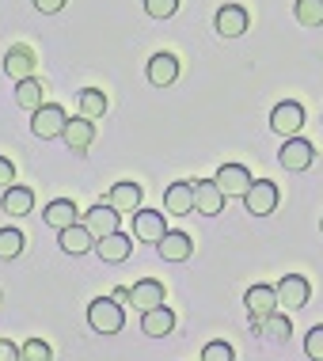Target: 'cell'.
<instances>
[{
    "instance_id": "obj_1",
    "label": "cell",
    "mask_w": 323,
    "mask_h": 361,
    "mask_svg": "<svg viewBox=\"0 0 323 361\" xmlns=\"http://www.w3.org/2000/svg\"><path fill=\"white\" fill-rule=\"evenodd\" d=\"M87 324H92V331H99V335H118L126 327V312L114 297H95L87 305Z\"/></svg>"
},
{
    "instance_id": "obj_2",
    "label": "cell",
    "mask_w": 323,
    "mask_h": 361,
    "mask_svg": "<svg viewBox=\"0 0 323 361\" xmlns=\"http://www.w3.org/2000/svg\"><path fill=\"white\" fill-rule=\"evenodd\" d=\"M278 183H270V179H251V187L248 194H243V206H248L251 217H267V213L278 209Z\"/></svg>"
},
{
    "instance_id": "obj_3",
    "label": "cell",
    "mask_w": 323,
    "mask_h": 361,
    "mask_svg": "<svg viewBox=\"0 0 323 361\" xmlns=\"http://www.w3.org/2000/svg\"><path fill=\"white\" fill-rule=\"evenodd\" d=\"M65 111L57 103H42L38 111L31 114V130H35V137H42V141H54V137H61L65 133Z\"/></svg>"
},
{
    "instance_id": "obj_4",
    "label": "cell",
    "mask_w": 323,
    "mask_h": 361,
    "mask_svg": "<svg viewBox=\"0 0 323 361\" xmlns=\"http://www.w3.org/2000/svg\"><path fill=\"white\" fill-rule=\"evenodd\" d=\"M274 293H278V308L297 312V308L308 305L312 286H308V278H300V274H286V278L278 281V286H274Z\"/></svg>"
},
{
    "instance_id": "obj_5",
    "label": "cell",
    "mask_w": 323,
    "mask_h": 361,
    "mask_svg": "<svg viewBox=\"0 0 323 361\" xmlns=\"http://www.w3.org/2000/svg\"><path fill=\"white\" fill-rule=\"evenodd\" d=\"M278 160H281V168H286V171H308L312 160H316V145L305 141V137H286Z\"/></svg>"
},
{
    "instance_id": "obj_6",
    "label": "cell",
    "mask_w": 323,
    "mask_h": 361,
    "mask_svg": "<svg viewBox=\"0 0 323 361\" xmlns=\"http://www.w3.org/2000/svg\"><path fill=\"white\" fill-rule=\"evenodd\" d=\"M300 126H305V106H300V103L286 99V103H278L270 111V130L281 133V137H297Z\"/></svg>"
},
{
    "instance_id": "obj_7",
    "label": "cell",
    "mask_w": 323,
    "mask_h": 361,
    "mask_svg": "<svg viewBox=\"0 0 323 361\" xmlns=\"http://www.w3.org/2000/svg\"><path fill=\"white\" fill-rule=\"evenodd\" d=\"M221 209H224V190L217 187V179H198L194 183V213L217 217Z\"/></svg>"
},
{
    "instance_id": "obj_8",
    "label": "cell",
    "mask_w": 323,
    "mask_h": 361,
    "mask_svg": "<svg viewBox=\"0 0 323 361\" xmlns=\"http://www.w3.org/2000/svg\"><path fill=\"white\" fill-rule=\"evenodd\" d=\"M213 179H217V187L224 190V198H228V194L243 198V194H248V187H251V171L243 168V164H221Z\"/></svg>"
},
{
    "instance_id": "obj_9",
    "label": "cell",
    "mask_w": 323,
    "mask_h": 361,
    "mask_svg": "<svg viewBox=\"0 0 323 361\" xmlns=\"http://www.w3.org/2000/svg\"><path fill=\"white\" fill-rule=\"evenodd\" d=\"M164 213L160 209H133V236L145 243H160L164 236Z\"/></svg>"
},
{
    "instance_id": "obj_10",
    "label": "cell",
    "mask_w": 323,
    "mask_h": 361,
    "mask_svg": "<svg viewBox=\"0 0 323 361\" xmlns=\"http://www.w3.org/2000/svg\"><path fill=\"white\" fill-rule=\"evenodd\" d=\"M213 27H217L221 38H240L243 31H248V8L224 4L221 12H217V19H213Z\"/></svg>"
},
{
    "instance_id": "obj_11",
    "label": "cell",
    "mask_w": 323,
    "mask_h": 361,
    "mask_svg": "<svg viewBox=\"0 0 323 361\" xmlns=\"http://www.w3.org/2000/svg\"><path fill=\"white\" fill-rule=\"evenodd\" d=\"M156 251H160V259L168 262H187L194 255V240L187 232H164L160 243H156Z\"/></svg>"
},
{
    "instance_id": "obj_12",
    "label": "cell",
    "mask_w": 323,
    "mask_h": 361,
    "mask_svg": "<svg viewBox=\"0 0 323 361\" xmlns=\"http://www.w3.org/2000/svg\"><path fill=\"white\" fill-rule=\"evenodd\" d=\"M87 232H92L95 240L99 236H111V232H118V209L111 206V202H99V206L87 209Z\"/></svg>"
},
{
    "instance_id": "obj_13",
    "label": "cell",
    "mask_w": 323,
    "mask_h": 361,
    "mask_svg": "<svg viewBox=\"0 0 323 361\" xmlns=\"http://www.w3.org/2000/svg\"><path fill=\"white\" fill-rule=\"evenodd\" d=\"M57 243H61L65 255H87L95 247V236L87 232V224H68V228L57 232Z\"/></svg>"
},
{
    "instance_id": "obj_14",
    "label": "cell",
    "mask_w": 323,
    "mask_h": 361,
    "mask_svg": "<svg viewBox=\"0 0 323 361\" xmlns=\"http://www.w3.org/2000/svg\"><path fill=\"white\" fill-rule=\"evenodd\" d=\"M171 327H175V312L168 305H156L149 312H141V331L149 338H164V335H171Z\"/></svg>"
},
{
    "instance_id": "obj_15",
    "label": "cell",
    "mask_w": 323,
    "mask_h": 361,
    "mask_svg": "<svg viewBox=\"0 0 323 361\" xmlns=\"http://www.w3.org/2000/svg\"><path fill=\"white\" fill-rule=\"evenodd\" d=\"M61 137L73 152H84V149H92V141H95V126H92V118H84V114L80 118H68Z\"/></svg>"
},
{
    "instance_id": "obj_16",
    "label": "cell",
    "mask_w": 323,
    "mask_h": 361,
    "mask_svg": "<svg viewBox=\"0 0 323 361\" xmlns=\"http://www.w3.org/2000/svg\"><path fill=\"white\" fill-rule=\"evenodd\" d=\"M243 305H248L251 319H262V316H270V312L278 308V293H274V286H251L248 293H243Z\"/></svg>"
},
{
    "instance_id": "obj_17",
    "label": "cell",
    "mask_w": 323,
    "mask_h": 361,
    "mask_svg": "<svg viewBox=\"0 0 323 361\" xmlns=\"http://www.w3.org/2000/svg\"><path fill=\"white\" fill-rule=\"evenodd\" d=\"M130 251H133V243H130V236H122V232H111V236L95 240V255L103 262H126Z\"/></svg>"
},
{
    "instance_id": "obj_18",
    "label": "cell",
    "mask_w": 323,
    "mask_h": 361,
    "mask_svg": "<svg viewBox=\"0 0 323 361\" xmlns=\"http://www.w3.org/2000/svg\"><path fill=\"white\" fill-rule=\"evenodd\" d=\"M130 305H133L137 312H149V308H156V305H164V286H160L156 278H141V281L130 289Z\"/></svg>"
},
{
    "instance_id": "obj_19",
    "label": "cell",
    "mask_w": 323,
    "mask_h": 361,
    "mask_svg": "<svg viewBox=\"0 0 323 361\" xmlns=\"http://www.w3.org/2000/svg\"><path fill=\"white\" fill-rule=\"evenodd\" d=\"M164 209L175 213V217H187L194 209V183H171L164 190Z\"/></svg>"
},
{
    "instance_id": "obj_20",
    "label": "cell",
    "mask_w": 323,
    "mask_h": 361,
    "mask_svg": "<svg viewBox=\"0 0 323 361\" xmlns=\"http://www.w3.org/2000/svg\"><path fill=\"white\" fill-rule=\"evenodd\" d=\"M0 209L12 213V217H27L35 209V190L31 187H4V198H0Z\"/></svg>"
},
{
    "instance_id": "obj_21",
    "label": "cell",
    "mask_w": 323,
    "mask_h": 361,
    "mask_svg": "<svg viewBox=\"0 0 323 361\" xmlns=\"http://www.w3.org/2000/svg\"><path fill=\"white\" fill-rule=\"evenodd\" d=\"M179 80V61H175L171 54H156L152 61H149V84L156 87H168Z\"/></svg>"
},
{
    "instance_id": "obj_22",
    "label": "cell",
    "mask_w": 323,
    "mask_h": 361,
    "mask_svg": "<svg viewBox=\"0 0 323 361\" xmlns=\"http://www.w3.org/2000/svg\"><path fill=\"white\" fill-rule=\"evenodd\" d=\"M4 73L12 76V80H27V76L35 73V54L27 50V46H12L4 57Z\"/></svg>"
},
{
    "instance_id": "obj_23",
    "label": "cell",
    "mask_w": 323,
    "mask_h": 361,
    "mask_svg": "<svg viewBox=\"0 0 323 361\" xmlns=\"http://www.w3.org/2000/svg\"><path fill=\"white\" fill-rule=\"evenodd\" d=\"M106 202L118 213H133V209H141V187H137V183H114L111 194H106Z\"/></svg>"
},
{
    "instance_id": "obj_24",
    "label": "cell",
    "mask_w": 323,
    "mask_h": 361,
    "mask_svg": "<svg viewBox=\"0 0 323 361\" xmlns=\"http://www.w3.org/2000/svg\"><path fill=\"white\" fill-rule=\"evenodd\" d=\"M42 221L50 224V228H68V224H76V206H73V198H54L50 206H46L42 213Z\"/></svg>"
},
{
    "instance_id": "obj_25",
    "label": "cell",
    "mask_w": 323,
    "mask_h": 361,
    "mask_svg": "<svg viewBox=\"0 0 323 361\" xmlns=\"http://www.w3.org/2000/svg\"><path fill=\"white\" fill-rule=\"evenodd\" d=\"M16 103L23 106V111H38L42 106V84L35 80V76H27V80H16Z\"/></svg>"
},
{
    "instance_id": "obj_26",
    "label": "cell",
    "mask_w": 323,
    "mask_h": 361,
    "mask_svg": "<svg viewBox=\"0 0 323 361\" xmlns=\"http://www.w3.org/2000/svg\"><path fill=\"white\" fill-rule=\"evenodd\" d=\"M251 324H255V327H262L270 338H281V343H286V338L293 335V324H289V316H281L278 308H274L270 316H262V319H251Z\"/></svg>"
},
{
    "instance_id": "obj_27",
    "label": "cell",
    "mask_w": 323,
    "mask_h": 361,
    "mask_svg": "<svg viewBox=\"0 0 323 361\" xmlns=\"http://www.w3.org/2000/svg\"><path fill=\"white\" fill-rule=\"evenodd\" d=\"M80 114L84 118H103L106 114V95L99 87H84L80 92Z\"/></svg>"
},
{
    "instance_id": "obj_28",
    "label": "cell",
    "mask_w": 323,
    "mask_h": 361,
    "mask_svg": "<svg viewBox=\"0 0 323 361\" xmlns=\"http://www.w3.org/2000/svg\"><path fill=\"white\" fill-rule=\"evenodd\" d=\"M297 23L323 27V0H297Z\"/></svg>"
},
{
    "instance_id": "obj_29",
    "label": "cell",
    "mask_w": 323,
    "mask_h": 361,
    "mask_svg": "<svg viewBox=\"0 0 323 361\" xmlns=\"http://www.w3.org/2000/svg\"><path fill=\"white\" fill-rule=\"evenodd\" d=\"M23 251V232L19 228H0V259H16Z\"/></svg>"
},
{
    "instance_id": "obj_30",
    "label": "cell",
    "mask_w": 323,
    "mask_h": 361,
    "mask_svg": "<svg viewBox=\"0 0 323 361\" xmlns=\"http://www.w3.org/2000/svg\"><path fill=\"white\" fill-rule=\"evenodd\" d=\"M145 12L152 19H171L179 12V0H145Z\"/></svg>"
},
{
    "instance_id": "obj_31",
    "label": "cell",
    "mask_w": 323,
    "mask_h": 361,
    "mask_svg": "<svg viewBox=\"0 0 323 361\" xmlns=\"http://www.w3.org/2000/svg\"><path fill=\"white\" fill-rule=\"evenodd\" d=\"M305 354H308L312 361H323V327H319V324L305 335Z\"/></svg>"
},
{
    "instance_id": "obj_32",
    "label": "cell",
    "mask_w": 323,
    "mask_h": 361,
    "mask_svg": "<svg viewBox=\"0 0 323 361\" xmlns=\"http://www.w3.org/2000/svg\"><path fill=\"white\" fill-rule=\"evenodd\" d=\"M19 357H27V361H46V357H50V346H46L42 338H31V343L19 350Z\"/></svg>"
},
{
    "instance_id": "obj_33",
    "label": "cell",
    "mask_w": 323,
    "mask_h": 361,
    "mask_svg": "<svg viewBox=\"0 0 323 361\" xmlns=\"http://www.w3.org/2000/svg\"><path fill=\"white\" fill-rule=\"evenodd\" d=\"M202 361H232V346L228 343H209L202 350Z\"/></svg>"
},
{
    "instance_id": "obj_34",
    "label": "cell",
    "mask_w": 323,
    "mask_h": 361,
    "mask_svg": "<svg viewBox=\"0 0 323 361\" xmlns=\"http://www.w3.org/2000/svg\"><path fill=\"white\" fill-rule=\"evenodd\" d=\"M12 179H16V164L8 156H0V187H12Z\"/></svg>"
},
{
    "instance_id": "obj_35",
    "label": "cell",
    "mask_w": 323,
    "mask_h": 361,
    "mask_svg": "<svg viewBox=\"0 0 323 361\" xmlns=\"http://www.w3.org/2000/svg\"><path fill=\"white\" fill-rule=\"evenodd\" d=\"M31 4H35L42 16H57V12L65 8V0H31Z\"/></svg>"
},
{
    "instance_id": "obj_36",
    "label": "cell",
    "mask_w": 323,
    "mask_h": 361,
    "mask_svg": "<svg viewBox=\"0 0 323 361\" xmlns=\"http://www.w3.org/2000/svg\"><path fill=\"white\" fill-rule=\"evenodd\" d=\"M12 357H19V350L12 343H0V361H12Z\"/></svg>"
}]
</instances>
